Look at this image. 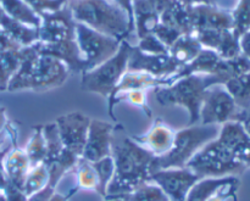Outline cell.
<instances>
[{"instance_id":"cell-1","label":"cell","mask_w":250,"mask_h":201,"mask_svg":"<svg viewBox=\"0 0 250 201\" xmlns=\"http://www.w3.org/2000/svg\"><path fill=\"white\" fill-rule=\"evenodd\" d=\"M114 177L106 189V197H125L149 182L154 156L132 137L125 136L122 126H114L111 141Z\"/></svg>"},{"instance_id":"cell-2","label":"cell","mask_w":250,"mask_h":201,"mask_svg":"<svg viewBox=\"0 0 250 201\" xmlns=\"http://www.w3.org/2000/svg\"><path fill=\"white\" fill-rule=\"evenodd\" d=\"M20 54L21 63L7 84V92H44L61 87L67 80V67L53 56L39 54L36 46H26Z\"/></svg>"},{"instance_id":"cell-3","label":"cell","mask_w":250,"mask_h":201,"mask_svg":"<svg viewBox=\"0 0 250 201\" xmlns=\"http://www.w3.org/2000/svg\"><path fill=\"white\" fill-rule=\"evenodd\" d=\"M68 5L77 23L105 36L117 39L128 29L131 17L119 4L107 0H70Z\"/></svg>"},{"instance_id":"cell-4","label":"cell","mask_w":250,"mask_h":201,"mask_svg":"<svg viewBox=\"0 0 250 201\" xmlns=\"http://www.w3.org/2000/svg\"><path fill=\"white\" fill-rule=\"evenodd\" d=\"M215 84H222L221 80L210 75H189L175 80L167 87L156 88V100L163 106H181L188 111V124L193 126L200 119V107L205 92Z\"/></svg>"},{"instance_id":"cell-5","label":"cell","mask_w":250,"mask_h":201,"mask_svg":"<svg viewBox=\"0 0 250 201\" xmlns=\"http://www.w3.org/2000/svg\"><path fill=\"white\" fill-rule=\"evenodd\" d=\"M220 126L193 124L176 132L175 141L170 151L160 158H154L151 173L165 168H183L188 161L209 141L219 134ZM150 173V175H151Z\"/></svg>"},{"instance_id":"cell-6","label":"cell","mask_w":250,"mask_h":201,"mask_svg":"<svg viewBox=\"0 0 250 201\" xmlns=\"http://www.w3.org/2000/svg\"><path fill=\"white\" fill-rule=\"evenodd\" d=\"M188 170L202 178H222L242 175L247 170L233 154L217 139L205 144L186 165Z\"/></svg>"},{"instance_id":"cell-7","label":"cell","mask_w":250,"mask_h":201,"mask_svg":"<svg viewBox=\"0 0 250 201\" xmlns=\"http://www.w3.org/2000/svg\"><path fill=\"white\" fill-rule=\"evenodd\" d=\"M131 51L132 48L128 44H121L117 53L112 58L103 62L102 65L83 72L82 90L109 98L124 73L127 71Z\"/></svg>"},{"instance_id":"cell-8","label":"cell","mask_w":250,"mask_h":201,"mask_svg":"<svg viewBox=\"0 0 250 201\" xmlns=\"http://www.w3.org/2000/svg\"><path fill=\"white\" fill-rule=\"evenodd\" d=\"M76 43L84 61V72L109 60L120 48V43L116 38L105 36L77 22H76Z\"/></svg>"},{"instance_id":"cell-9","label":"cell","mask_w":250,"mask_h":201,"mask_svg":"<svg viewBox=\"0 0 250 201\" xmlns=\"http://www.w3.org/2000/svg\"><path fill=\"white\" fill-rule=\"evenodd\" d=\"M239 114L241 110L224 84H215L205 92L199 122L204 126H222L227 122L238 121Z\"/></svg>"},{"instance_id":"cell-10","label":"cell","mask_w":250,"mask_h":201,"mask_svg":"<svg viewBox=\"0 0 250 201\" xmlns=\"http://www.w3.org/2000/svg\"><path fill=\"white\" fill-rule=\"evenodd\" d=\"M199 180L187 167L158 170L149 177V182L160 187L170 201H186L189 190Z\"/></svg>"},{"instance_id":"cell-11","label":"cell","mask_w":250,"mask_h":201,"mask_svg":"<svg viewBox=\"0 0 250 201\" xmlns=\"http://www.w3.org/2000/svg\"><path fill=\"white\" fill-rule=\"evenodd\" d=\"M62 145L66 150L82 158L90 119L80 111L62 115L55 121Z\"/></svg>"},{"instance_id":"cell-12","label":"cell","mask_w":250,"mask_h":201,"mask_svg":"<svg viewBox=\"0 0 250 201\" xmlns=\"http://www.w3.org/2000/svg\"><path fill=\"white\" fill-rule=\"evenodd\" d=\"M114 126L102 120H90L82 159L95 162L106 156H111V141Z\"/></svg>"},{"instance_id":"cell-13","label":"cell","mask_w":250,"mask_h":201,"mask_svg":"<svg viewBox=\"0 0 250 201\" xmlns=\"http://www.w3.org/2000/svg\"><path fill=\"white\" fill-rule=\"evenodd\" d=\"M217 139L233 154L234 158L250 167V137L241 122L231 121L220 126Z\"/></svg>"},{"instance_id":"cell-14","label":"cell","mask_w":250,"mask_h":201,"mask_svg":"<svg viewBox=\"0 0 250 201\" xmlns=\"http://www.w3.org/2000/svg\"><path fill=\"white\" fill-rule=\"evenodd\" d=\"M176 131H173L165 122L156 120L146 134L132 137L136 143L148 150L154 158H160L167 154L175 141Z\"/></svg>"},{"instance_id":"cell-15","label":"cell","mask_w":250,"mask_h":201,"mask_svg":"<svg viewBox=\"0 0 250 201\" xmlns=\"http://www.w3.org/2000/svg\"><path fill=\"white\" fill-rule=\"evenodd\" d=\"M170 84V80H165V78H158L150 73L143 72V71L127 70L110 94L109 99L120 94V93L128 92V90H149L150 88L156 89V88L167 87Z\"/></svg>"},{"instance_id":"cell-16","label":"cell","mask_w":250,"mask_h":201,"mask_svg":"<svg viewBox=\"0 0 250 201\" xmlns=\"http://www.w3.org/2000/svg\"><path fill=\"white\" fill-rule=\"evenodd\" d=\"M31 162L23 149L12 146L4 159V168L7 183L22 189L27 173L31 170Z\"/></svg>"},{"instance_id":"cell-17","label":"cell","mask_w":250,"mask_h":201,"mask_svg":"<svg viewBox=\"0 0 250 201\" xmlns=\"http://www.w3.org/2000/svg\"><path fill=\"white\" fill-rule=\"evenodd\" d=\"M200 50L202 48H200L199 41L189 34H185V36H181L171 45V59L178 66L183 67L192 62L200 53Z\"/></svg>"},{"instance_id":"cell-18","label":"cell","mask_w":250,"mask_h":201,"mask_svg":"<svg viewBox=\"0 0 250 201\" xmlns=\"http://www.w3.org/2000/svg\"><path fill=\"white\" fill-rule=\"evenodd\" d=\"M236 176L222 178H202L188 193L186 201H208L222 185L231 182Z\"/></svg>"},{"instance_id":"cell-19","label":"cell","mask_w":250,"mask_h":201,"mask_svg":"<svg viewBox=\"0 0 250 201\" xmlns=\"http://www.w3.org/2000/svg\"><path fill=\"white\" fill-rule=\"evenodd\" d=\"M224 87L233 98L239 110L248 109L250 106V71L229 80Z\"/></svg>"},{"instance_id":"cell-20","label":"cell","mask_w":250,"mask_h":201,"mask_svg":"<svg viewBox=\"0 0 250 201\" xmlns=\"http://www.w3.org/2000/svg\"><path fill=\"white\" fill-rule=\"evenodd\" d=\"M72 171H75L76 175V190H89L99 194V178L92 162L81 158Z\"/></svg>"},{"instance_id":"cell-21","label":"cell","mask_w":250,"mask_h":201,"mask_svg":"<svg viewBox=\"0 0 250 201\" xmlns=\"http://www.w3.org/2000/svg\"><path fill=\"white\" fill-rule=\"evenodd\" d=\"M49 185V172L48 168L44 163L32 166L31 170L27 173V177L22 185V192L26 194L27 198L42 192L44 188Z\"/></svg>"},{"instance_id":"cell-22","label":"cell","mask_w":250,"mask_h":201,"mask_svg":"<svg viewBox=\"0 0 250 201\" xmlns=\"http://www.w3.org/2000/svg\"><path fill=\"white\" fill-rule=\"evenodd\" d=\"M146 92L148 90H128V92L120 93V94L115 95L114 98H110L109 99V114L112 119L115 120L114 112H112V109H114L115 105L117 102H128V104L133 105V106L141 109L144 114L148 117L151 116V110L148 105V97H146Z\"/></svg>"},{"instance_id":"cell-23","label":"cell","mask_w":250,"mask_h":201,"mask_svg":"<svg viewBox=\"0 0 250 201\" xmlns=\"http://www.w3.org/2000/svg\"><path fill=\"white\" fill-rule=\"evenodd\" d=\"M20 50H9L0 54V92L7 89V84L17 72L21 63Z\"/></svg>"},{"instance_id":"cell-24","label":"cell","mask_w":250,"mask_h":201,"mask_svg":"<svg viewBox=\"0 0 250 201\" xmlns=\"http://www.w3.org/2000/svg\"><path fill=\"white\" fill-rule=\"evenodd\" d=\"M23 150L26 151L27 156H28L31 166L41 165L44 162L46 156V146L42 126L34 127L31 138L27 141V145Z\"/></svg>"},{"instance_id":"cell-25","label":"cell","mask_w":250,"mask_h":201,"mask_svg":"<svg viewBox=\"0 0 250 201\" xmlns=\"http://www.w3.org/2000/svg\"><path fill=\"white\" fill-rule=\"evenodd\" d=\"M42 131H43L46 146V156L43 163L48 165V163L53 162L55 159H58L62 154V151L65 150V148H63L62 141H61L60 136H59V131L55 122L42 126Z\"/></svg>"},{"instance_id":"cell-26","label":"cell","mask_w":250,"mask_h":201,"mask_svg":"<svg viewBox=\"0 0 250 201\" xmlns=\"http://www.w3.org/2000/svg\"><path fill=\"white\" fill-rule=\"evenodd\" d=\"M124 198L127 201H170L161 188L153 182H146Z\"/></svg>"},{"instance_id":"cell-27","label":"cell","mask_w":250,"mask_h":201,"mask_svg":"<svg viewBox=\"0 0 250 201\" xmlns=\"http://www.w3.org/2000/svg\"><path fill=\"white\" fill-rule=\"evenodd\" d=\"M233 33L241 39L243 34L250 31V0H239L236 9L232 12Z\"/></svg>"},{"instance_id":"cell-28","label":"cell","mask_w":250,"mask_h":201,"mask_svg":"<svg viewBox=\"0 0 250 201\" xmlns=\"http://www.w3.org/2000/svg\"><path fill=\"white\" fill-rule=\"evenodd\" d=\"M93 163V167L97 171L98 178H99V194L103 198L106 197V189L109 183L111 182L112 177H114V160L111 156H106V158L102 159L99 161H95Z\"/></svg>"},{"instance_id":"cell-29","label":"cell","mask_w":250,"mask_h":201,"mask_svg":"<svg viewBox=\"0 0 250 201\" xmlns=\"http://www.w3.org/2000/svg\"><path fill=\"white\" fill-rule=\"evenodd\" d=\"M239 180L234 177L231 182L227 184L222 185L211 198L208 201H229V199H233V201H237V190H238Z\"/></svg>"},{"instance_id":"cell-30","label":"cell","mask_w":250,"mask_h":201,"mask_svg":"<svg viewBox=\"0 0 250 201\" xmlns=\"http://www.w3.org/2000/svg\"><path fill=\"white\" fill-rule=\"evenodd\" d=\"M14 143H15V139L11 141H7L6 143L4 144V146L0 149V192H4V189L7 185V178H6V173H5V168H4V159L5 156H6V154L9 153L10 149L14 146Z\"/></svg>"},{"instance_id":"cell-31","label":"cell","mask_w":250,"mask_h":201,"mask_svg":"<svg viewBox=\"0 0 250 201\" xmlns=\"http://www.w3.org/2000/svg\"><path fill=\"white\" fill-rule=\"evenodd\" d=\"M2 194L5 195L7 201H27V199H28L26 197V194L22 192V189L10 184V183H7L6 188L4 189Z\"/></svg>"},{"instance_id":"cell-32","label":"cell","mask_w":250,"mask_h":201,"mask_svg":"<svg viewBox=\"0 0 250 201\" xmlns=\"http://www.w3.org/2000/svg\"><path fill=\"white\" fill-rule=\"evenodd\" d=\"M54 192H55V189L51 188L50 185H48V187L44 188L42 192L29 197L28 199H27V201H48V199L51 197V194H53Z\"/></svg>"},{"instance_id":"cell-33","label":"cell","mask_w":250,"mask_h":201,"mask_svg":"<svg viewBox=\"0 0 250 201\" xmlns=\"http://www.w3.org/2000/svg\"><path fill=\"white\" fill-rule=\"evenodd\" d=\"M237 122H241L242 126L244 127V129L250 137V106L247 110H241V114H239Z\"/></svg>"},{"instance_id":"cell-34","label":"cell","mask_w":250,"mask_h":201,"mask_svg":"<svg viewBox=\"0 0 250 201\" xmlns=\"http://www.w3.org/2000/svg\"><path fill=\"white\" fill-rule=\"evenodd\" d=\"M239 44H241L242 54H244L247 58L250 59V31H248L246 34H243L241 37Z\"/></svg>"},{"instance_id":"cell-35","label":"cell","mask_w":250,"mask_h":201,"mask_svg":"<svg viewBox=\"0 0 250 201\" xmlns=\"http://www.w3.org/2000/svg\"><path fill=\"white\" fill-rule=\"evenodd\" d=\"M72 194H73L72 192L68 193L67 195H63V194H60V193L54 192L53 194H51V197L48 199V201H68V199H70V197Z\"/></svg>"},{"instance_id":"cell-36","label":"cell","mask_w":250,"mask_h":201,"mask_svg":"<svg viewBox=\"0 0 250 201\" xmlns=\"http://www.w3.org/2000/svg\"><path fill=\"white\" fill-rule=\"evenodd\" d=\"M104 201H127L124 197H111V198H104Z\"/></svg>"},{"instance_id":"cell-37","label":"cell","mask_w":250,"mask_h":201,"mask_svg":"<svg viewBox=\"0 0 250 201\" xmlns=\"http://www.w3.org/2000/svg\"><path fill=\"white\" fill-rule=\"evenodd\" d=\"M0 201H7L6 198H5V195L2 194V192H0Z\"/></svg>"},{"instance_id":"cell-38","label":"cell","mask_w":250,"mask_h":201,"mask_svg":"<svg viewBox=\"0 0 250 201\" xmlns=\"http://www.w3.org/2000/svg\"><path fill=\"white\" fill-rule=\"evenodd\" d=\"M10 131H11V129H10ZM9 137H10V136H9ZM7 141H9V138H7ZM6 141H5V143H6ZM5 143L0 144V149H1V148H2V146H4V144H5Z\"/></svg>"}]
</instances>
